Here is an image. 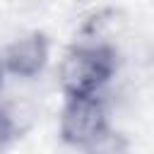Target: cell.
Returning a JSON list of instances; mask_svg holds the SVG:
<instances>
[{
  "label": "cell",
  "instance_id": "cell-1",
  "mask_svg": "<svg viewBox=\"0 0 154 154\" xmlns=\"http://www.w3.org/2000/svg\"><path fill=\"white\" fill-rule=\"evenodd\" d=\"M118 55L106 43L72 46L58 67V79L65 96H96L111 82Z\"/></svg>",
  "mask_w": 154,
  "mask_h": 154
},
{
  "label": "cell",
  "instance_id": "cell-2",
  "mask_svg": "<svg viewBox=\"0 0 154 154\" xmlns=\"http://www.w3.org/2000/svg\"><path fill=\"white\" fill-rule=\"evenodd\" d=\"M108 130V111L101 94L65 96L60 108V137L65 144L87 149Z\"/></svg>",
  "mask_w": 154,
  "mask_h": 154
},
{
  "label": "cell",
  "instance_id": "cell-3",
  "mask_svg": "<svg viewBox=\"0 0 154 154\" xmlns=\"http://www.w3.org/2000/svg\"><path fill=\"white\" fill-rule=\"evenodd\" d=\"M48 63V38L41 31H29L14 38L2 51V70L14 77H36Z\"/></svg>",
  "mask_w": 154,
  "mask_h": 154
},
{
  "label": "cell",
  "instance_id": "cell-4",
  "mask_svg": "<svg viewBox=\"0 0 154 154\" xmlns=\"http://www.w3.org/2000/svg\"><path fill=\"white\" fill-rule=\"evenodd\" d=\"M84 154H130V144L120 132H113L108 128L96 142L84 149Z\"/></svg>",
  "mask_w": 154,
  "mask_h": 154
},
{
  "label": "cell",
  "instance_id": "cell-5",
  "mask_svg": "<svg viewBox=\"0 0 154 154\" xmlns=\"http://www.w3.org/2000/svg\"><path fill=\"white\" fill-rule=\"evenodd\" d=\"M14 140H17V123L10 116V111L0 108V154L7 152Z\"/></svg>",
  "mask_w": 154,
  "mask_h": 154
},
{
  "label": "cell",
  "instance_id": "cell-6",
  "mask_svg": "<svg viewBox=\"0 0 154 154\" xmlns=\"http://www.w3.org/2000/svg\"><path fill=\"white\" fill-rule=\"evenodd\" d=\"M2 72H5V70H2V65H0V87H2Z\"/></svg>",
  "mask_w": 154,
  "mask_h": 154
}]
</instances>
